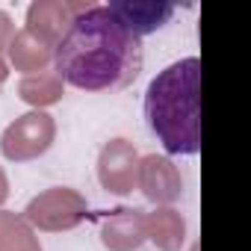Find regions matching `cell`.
Returning <instances> with one entry per match:
<instances>
[{"instance_id":"obj_5","label":"cell","mask_w":251,"mask_h":251,"mask_svg":"<svg viewBox=\"0 0 251 251\" xmlns=\"http://www.w3.org/2000/svg\"><path fill=\"white\" fill-rule=\"evenodd\" d=\"M139 177V154L127 139H112L100 148L98 180L112 195H130Z\"/></svg>"},{"instance_id":"obj_1","label":"cell","mask_w":251,"mask_h":251,"mask_svg":"<svg viewBox=\"0 0 251 251\" xmlns=\"http://www.w3.org/2000/svg\"><path fill=\"white\" fill-rule=\"evenodd\" d=\"M145 62L142 39L124 30L106 6H86L74 15L53 48L56 77L80 92L127 89Z\"/></svg>"},{"instance_id":"obj_6","label":"cell","mask_w":251,"mask_h":251,"mask_svg":"<svg viewBox=\"0 0 251 251\" xmlns=\"http://www.w3.org/2000/svg\"><path fill=\"white\" fill-rule=\"evenodd\" d=\"M136 186L154 204H175L183 195V177H180V172L175 169V163L169 157H160V154H148V157L139 160Z\"/></svg>"},{"instance_id":"obj_2","label":"cell","mask_w":251,"mask_h":251,"mask_svg":"<svg viewBox=\"0 0 251 251\" xmlns=\"http://www.w3.org/2000/svg\"><path fill=\"white\" fill-rule=\"evenodd\" d=\"M145 118L169 154L201 151V62L186 56L160 71L145 92Z\"/></svg>"},{"instance_id":"obj_16","label":"cell","mask_w":251,"mask_h":251,"mask_svg":"<svg viewBox=\"0 0 251 251\" xmlns=\"http://www.w3.org/2000/svg\"><path fill=\"white\" fill-rule=\"evenodd\" d=\"M6 77H9V68H6V62H3V59H0V86L6 83Z\"/></svg>"},{"instance_id":"obj_8","label":"cell","mask_w":251,"mask_h":251,"mask_svg":"<svg viewBox=\"0 0 251 251\" xmlns=\"http://www.w3.org/2000/svg\"><path fill=\"white\" fill-rule=\"evenodd\" d=\"M106 9L121 21L124 30H130L139 39L157 33L175 15V3H166V0H112Z\"/></svg>"},{"instance_id":"obj_3","label":"cell","mask_w":251,"mask_h":251,"mask_svg":"<svg viewBox=\"0 0 251 251\" xmlns=\"http://www.w3.org/2000/svg\"><path fill=\"white\" fill-rule=\"evenodd\" d=\"M86 216H89L86 198L77 189H68V186H53V189L36 195L24 210V222L39 227V230H48V233L71 230Z\"/></svg>"},{"instance_id":"obj_7","label":"cell","mask_w":251,"mask_h":251,"mask_svg":"<svg viewBox=\"0 0 251 251\" xmlns=\"http://www.w3.org/2000/svg\"><path fill=\"white\" fill-rule=\"evenodd\" d=\"M86 3H62V0H36L27 9V33H33L39 42L48 48H56L59 39L65 36L68 24L74 21L77 12H83Z\"/></svg>"},{"instance_id":"obj_10","label":"cell","mask_w":251,"mask_h":251,"mask_svg":"<svg viewBox=\"0 0 251 251\" xmlns=\"http://www.w3.org/2000/svg\"><path fill=\"white\" fill-rule=\"evenodd\" d=\"M6 53H9V62L15 65V71H24L27 77L45 71V68L50 65V59H53V48H48L45 42H39V39H36L33 33H27V30H18V33L12 36Z\"/></svg>"},{"instance_id":"obj_4","label":"cell","mask_w":251,"mask_h":251,"mask_svg":"<svg viewBox=\"0 0 251 251\" xmlns=\"http://www.w3.org/2000/svg\"><path fill=\"white\" fill-rule=\"evenodd\" d=\"M56 139V121L42 112L33 109L21 118H15L9 127L0 136V154L12 163H30L36 157H42Z\"/></svg>"},{"instance_id":"obj_9","label":"cell","mask_w":251,"mask_h":251,"mask_svg":"<svg viewBox=\"0 0 251 251\" xmlns=\"http://www.w3.org/2000/svg\"><path fill=\"white\" fill-rule=\"evenodd\" d=\"M145 239H148V233H145L142 210L121 207V210H112L100 222V242L109 251H136Z\"/></svg>"},{"instance_id":"obj_15","label":"cell","mask_w":251,"mask_h":251,"mask_svg":"<svg viewBox=\"0 0 251 251\" xmlns=\"http://www.w3.org/2000/svg\"><path fill=\"white\" fill-rule=\"evenodd\" d=\"M9 198V180H6V175H3V169H0V204H3Z\"/></svg>"},{"instance_id":"obj_13","label":"cell","mask_w":251,"mask_h":251,"mask_svg":"<svg viewBox=\"0 0 251 251\" xmlns=\"http://www.w3.org/2000/svg\"><path fill=\"white\" fill-rule=\"evenodd\" d=\"M18 95L33 106H50L62 98V80L56 77V71H39L18 83Z\"/></svg>"},{"instance_id":"obj_12","label":"cell","mask_w":251,"mask_h":251,"mask_svg":"<svg viewBox=\"0 0 251 251\" xmlns=\"http://www.w3.org/2000/svg\"><path fill=\"white\" fill-rule=\"evenodd\" d=\"M0 251H42L39 236L24 222V216L0 210Z\"/></svg>"},{"instance_id":"obj_11","label":"cell","mask_w":251,"mask_h":251,"mask_svg":"<svg viewBox=\"0 0 251 251\" xmlns=\"http://www.w3.org/2000/svg\"><path fill=\"white\" fill-rule=\"evenodd\" d=\"M145 233L151 242H157L160 251H180L183 239H186V222L177 210H154L151 216H145Z\"/></svg>"},{"instance_id":"obj_14","label":"cell","mask_w":251,"mask_h":251,"mask_svg":"<svg viewBox=\"0 0 251 251\" xmlns=\"http://www.w3.org/2000/svg\"><path fill=\"white\" fill-rule=\"evenodd\" d=\"M12 36H15V24H12V15L0 9V53H6V48H9Z\"/></svg>"}]
</instances>
